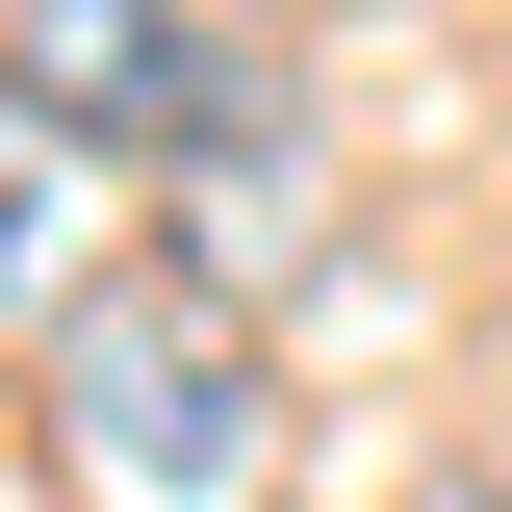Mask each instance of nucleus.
<instances>
[{
	"instance_id": "nucleus-4",
	"label": "nucleus",
	"mask_w": 512,
	"mask_h": 512,
	"mask_svg": "<svg viewBox=\"0 0 512 512\" xmlns=\"http://www.w3.org/2000/svg\"><path fill=\"white\" fill-rule=\"evenodd\" d=\"M410 512H512V487H410Z\"/></svg>"
},
{
	"instance_id": "nucleus-2",
	"label": "nucleus",
	"mask_w": 512,
	"mask_h": 512,
	"mask_svg": "<svg viewBox=\"0 0 512 512\" xmlns=\"http://www.w3.org/2000/svg\"><path fill=\"white\" fill-rule=\"evenodd\" d=\"M0 77L77 128V154H180V180H282V77L231 52V0H26L0 26Z\"/></svg>"
},
{
	"instance_id": "nucleus-3",
	"label": "nucleus",
	"mask_w": 512,
	"mask_h": 512,
	"mask_svg": "<svg viewBox=\"0 0 512 512\" xmlns=\"http://www.w3.org/2000/svg\"><path fill=\"white\" fill-rule=\"evenodd\" d=\"M103 282H128V256H103V154L0 77V333H77Z\"/></svg>"
},
{
	"instance_id": "nucleus-1",
	"label": "nucleus",
	"mask_w": 512,
	"mask_h": 512,
	"mask_svg": "<svg viewBox=\"0 0 512 512\" xmlns=\"http://www.w3.org/2000/svg\"><path fill=\"white\" fill-rule=\"evenodd\" d=\"M52 487L77 512H256L282 487V359H256L231 282H154L128 256L103 308L52 333Z\"/></svg>"
}]
</instances>
